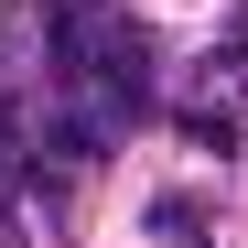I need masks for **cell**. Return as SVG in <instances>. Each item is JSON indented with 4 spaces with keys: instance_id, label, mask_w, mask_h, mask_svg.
<instances>
[{
    "instance_id": "6da1fadb",
    "label": "cell",
    "mask_w": 248,
    "mask_h": 248,
    "mask_svg": "<svg viewBox=\"0 0 248 248\" xmlns=\"http://www.w3.org/2000/svg\"><path fill=\"white\" fill-rule=\"evenodd\" d=\"M205 108H237V119H248V22L205 54Z\"/></svg>"
},
{
    "instance_id": "7a4b0ae2",
    "label": "cell",
    "mask_w": 248,
    "mask_h": 248,
    "mask_svg": "<svg viewBox=\"0 0 248 248\" xmlns=\"http://www.w3.org/2000/svg\"><path fill=\"white\" fill-rule=\"evenodd\" d=\"M151 237H162V248H205V216H194V194H151Z\"/></svg>"
}]
</instances>
